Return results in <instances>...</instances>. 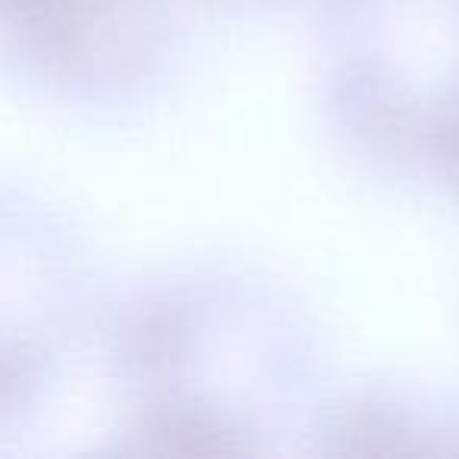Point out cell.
Wrapping results in <instances>:
<instances>
[{
  "label": "cell",
  "instance_id": "1",
  "mask_svg": "<svg viewBox=\"0 0 459 459\" xmlns=\"http://www.w3.org/2000/svg\"><path fill=\"white\" fill-rule=\"evenodd\" d=\"M98 4L101 0H0V26L29 39H60Z\"/></svg>",
  "mask_w": 459,
  "mask_h": 459
}]
</instances>
